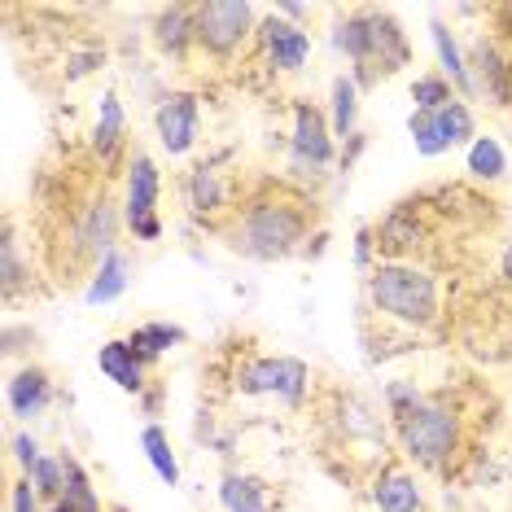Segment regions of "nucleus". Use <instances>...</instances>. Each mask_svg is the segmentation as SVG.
I'll return each mask as SVG.
<instances>
[{
	"label": "nucleus",
	"mask_w": 512,
	"mask_h": 512,
	"mask_svg": "<svg viewBox=\"0 0 512 512\" xmlns=\"http://www.w3.org/2000/svg\"><path fill=\"white\" fill-rule=\"evenodd\" d=\"M311 228H316V197L294 184H263L241 197L237 211L215 228V237L250 263H285L307 250Z\"/></svg>",
	"instance_id": "obj_1"
},
{
	"label": "nucleus",
	"mask_w": 512,
	"mask_h": 512,
	"mask_svg": "<svg viewBox=\"0 0 512 512\" xmlns=\"http://www.w3.org/2000/svg\"><path fill=\"white\" fill-rule=\"evenodd\" d=\"M390 438L399 447L403 464L421 473H451L464 456V407L451 399V390H425L403 412L386 416Z\"/></svg>",
	"instance_id": "obj_2"
},
{
	"label": "nucleus",
	"mask_w": 512,
	"mask_h": 512,
	"mask_svg": "<svg viewBox=\"0 0 512 512\" xmlns=\"http://www.w3.org/2000/svg\"><path fill=\"white\" fill-rule=\"evenodd\" d=\"M368 307L390 324H403L412 333H429L442 320L438 276L416 259H381L368 272Z\"/></svg>",
	"instance_id": "obj_3"
},
{
	"label": "nucleus",
	"mask_w": 512,
	"mask_h": 512,
	"mask_svg": "<svg viewBox=\"0 0 512 512\" xmlns=\"http://www.w3.org/2000/svg\"><path fill=\"white\" fill-rule=\"evenodd\" d=\"M197 18V57L215 66H237L246 49L259 40L263 9L250 0H202L193 5Z\"/></svg>",
	"instance_id": "obj_4"
},
{
	"label": "nucleus",
	"mask_w": 512,
	"mask_h": 512,
	"mask_svg": "<svg viewBox=\"0 0 512 512\" xmlns=\"http://www.w3.org/2000/svg\"><path fill=\"white\" fill-rule=\"evenodd\" d=\"M232 390L246 399H276L298 407L311 394V368L298 355H250L232 368Z\"/></svg>",
	"instance_id": "obj_5"
},
{
	"label": "nucleus",
	"mask_w": 512,
	"mask_h": 512,
	"mask_svg": "<svg viewBox=\"0 0 512 512\" xmlns=\"http://www.w3.org/2000/svg\"><path fill=\"white\" fill-rule=\"evenodd\" d=\"M127 176H123V228L132 232L136 241H158L162 237V219H158V197H162V171L154 154H145V149H136L132 158H127Z\"/></svg>",
	"instance_id": "obj_6"
},
{
	"label": "nucleus",
	"mask_w": 512,
	"mask_h": 512,
	"mask_svg": "<svg viewBox=\"0 0 512 512\" xmlns=\"http://www.w3.org/2000/svg\"><path fill=\"white\" fill-rule=\"evenodd\" d=\"M407 136H412L421 158H438V154H451V149H469L477 141V119H473L469 101L456 97L429 114L412 110L407 114Z\"/></svg>",
	"instance_id": "obj_7"
},
{
	"label": "nucleus",
	"mask_w": 512,
	"mask_h": 512,
	"mask_svg": "<svg viewBox=\"0 0 512 512\" xmlns=\"http://www.w3.org/2000/svg\"><path fill=\"white\" fill-rule=\"evenodd\" d=\"M337 158V136L329 127V110H320L316 101H294V119H289V167L294 171H329Z\"/></svg>",
	"instance_id": "obj_8"
},
{
	"label": "nucleus",
	"mask_w": 512,
	"mask_h": 512,
	"mask_svg": "<svg viewBox=\"0 0 512 512\" xmlns=\"http://www.w3.org/2000/svg\"><path fill=\"white\" fill-rule=\"evenodd\" d=\"M254 49H259L263 66L272 75H302L307 71V62H311V53H316V40H311V31L302 27V22L281 18L276 9H263Z\"/></svg>",
	"instance_id": "obj_9"
},
{
	"label": "nucleus",
	"mask_w": 512,
	"mask_h": 512,
	"mask_svg": "<svg viewBox=\"0 0 512 512\" xmlns=\"http://www.w3.org/2000/svg\"><path fill=\"white\" fill-rule=\"evenodd\" d=\"M154 136L167 158H189L202 141V101L197 92H167L154 106Z\"/></svg>",
	"instance_id": "obj_10"
},
{
	"label": "nucleus",
	"mask_w": 512,
	"mask_h": 512,
	"mask_svg": "<svg viewBox=\"0 0 512 512\" xmlns=\"http://www.w3.org/2000/svg\"><path fill=\"white\" fill-rule=\"evenodd\" d=\"M88 154L101 167V176H114L132 158L127 154V110L114 88H106L97 97V119L88 127Z\"/></svg>",
	"instance_id": "obj_11"
},
{
	"label": "nucleus",
	"mask_w": 512,
	"mask_h": 512,
	"mask_svg": "<svg viewBox=\"0 0 512 512\" xmlns=\"http://www.w3.org/2000/svg\"><path fill=\"white\" fill-rule=\"evenodd\" d=\"M464 53H469L473 97L491 101L495 110H508L512 106V49H504L495 36H477Z\"/></svg>",
	"instance_id": "obj_12"
},
{
	"label": "nucleus",
	"mask_w": 512,
	"mask_h": 512,
	"mask_svg": "<svg viewBox=\"0 0 512 512\" xmlns=\"http://www.w3.org/2000/svg\"><path fill=\"white\" fill-rule=\"evenodd\" d=\"M407 62H412V40H407L403 22L394 18L390 9H377V18H372V53H368L364 71H355V84L372 88V84H381V79L399 75Z\"/></svg>",
	"instance_id": "obj_13"
},
{
	"label": "nucleus",
	"mask_w": 512,
	"mask_h": 512,
	"mask_svg": "<svg viewBox=\"0 0 512 512\" xmlns=\"http://www.w3.org/2000/svg\"><path fill=\"white\" fill-rule=\"evenodd\" d=\"M184 206H189V215L197 219V224H206L211 232L237 211L232 184L215 162H193L189 167V176H184Z\"/></svg>",
	"instance_id": "obj_14"
},
{
	"label": "nucleus",
	"mask_w": 512,
	"mask_h": 512,
	"mask_svg": "<svg viewBox=\"0 0 512 512\" xmlns=\"http://www.w3.org/2000/svg\"><path fill=\"white\" fill-rule=\"evenodd\" d=\"M372 508L377 512H425V486L412 464L386 460L372 473Z\"/></svg>",
	"instance_id": "obj_15"
},
{
	"label": "nucleus",
	"mask_w": 512,
	"mask_h": 512,
	"mask_svg": "<svg viewBox=\"0 0 512 512\" xmlns=\"http://www.w3.org/2000/svg\"><path fill=\"white\" fill-rule=\"evenodd\" d=\"M149 40H154L158 57H167V62H189V57H197V18H193V5H162V9H154Z\"/></svg>",
	"instance_id": "obj_16"
},
{
	"label": "nucleus",
	"mask_w": 512,
	"mask_h": 512,
	"mask_svg": "<svg viewBox=\"0 0 512 512\" xmlns=\"http://www.w3.org/2000/svg\"><path fill=\"white\" fill-rule=\"evenodd\" d=\"M53 372L44 364H22L9 372L5 381V403H9V416H18V421H36V416L49 412L53 403Z\"/></svg>",
	"instance_id": "obj_17"
},
{
	"label": "nucleus",
	"mask_w": 512,
	"mask_h": 512,
	"mask_svg": "<svg viewBox=\"0 0 512 512\" xmlns=\"http://www.w3.org/2000/svg\"><path fill=\"white\" fill-rule=\"evenodd\" d=\"M97 372L106 381H114L123 394H141L149 390V368L141 364V355L127 346V337H110V342L97 346Z\"/></svg>",
	"instance_id": "obj_18"
},
{
	"label": "nucleus",
	"mask_w": 512,
	"mask_h": 512,
	"mask_svg": "<svg viewBox=\"0 0 512 512\" xmlns=\"http://www.w3.org/2000/svg\"><path fill=\"white\" fill-rule=\"evenodd\" d=\"M429 40H434V53H438V75L451 79V88L460 92L464 101H473V75H469V53L460 49L456 31L447 27L438 14L429 18Z\"/></svg>",
	"instance_id": "obj_19"
},
{
	"label": "nucleus",
	"mask_w": 512,
	"mask_h": 512,
	"mask_svg": "<svg viewBox=\"0 0 512 512\" xmlns=\"http://www.w3.org/2000/svg\"><path fill=\"white\" fill-rule=\"evenodd\" d=\"M219 508L224 512H272V491L259 473L224 469L219 473Z\"/></svg>",
	"instance_id": "obj_20"
},
{
	"label": "nucleus",
	"mask_w": 512,
	"mask_h": 512,
	"mask_svg": "<svg viewBox=\"0 0 512 512\" xmlns=\"http://www.w3.org/2000/svg\"><path fill=\"white\" fill-rule=\"evenodd\" d=\"M127 281H132V259H127V250H110L106 259H101L97 267H92L88 285H84V302L88 307H106V302L123 298Z\"/></svg>",
	"instance_id": "obj_21"
},
{
	"label": "nucleus",
	"mask_w": 512,
	"mask_h": 512,
	"mask_svg": "<svg viewBox=\"0 0 512 512\" xmlns=\"http://www.w3.org/2000/svg\"><path fill=\"white\" fill-rule=\"evenodd\" d=\"M184 342H189V333H184L180 324H171V320H145V324H136V329L127 333V346L141 355L145 368H154L162 355H171Z\"/></svg>",
	"instance_id": "obj_22"
},
{
	"label": "nucleus",
	"mask_w": 512,
	"mask_h": 512,
	"mask_svg": "<svg viewBox=\"0 0 512 512\" xmlns=\"http://www.w3.org/2000/svg\"><path fill=\"white\" fill-rule=\"evenodd\" d=\"M359 92H364V88L355 84L351 71L333 75V84H329V127H333L337 141L355 136V123H359Z\"/></svg>",
	"instance_id": "obj_23"
},
{
	"label": "nucleus",
	"mask_w": 512,
	"mask_h": 512,
	"mask_svg": "<svg viewBox=\"0 0 512 512\" xmlns=\"http://www.w3.org/2000/svg\"><path fill=\"white\" fill-rule=\"evenodd\" d=\"M62 469H66V486H62V504H71L75 512H106L101 508V495L92 486V473L79 464V456L71 447H62Z\"/></svg>",
	"instance_id": "obj_24"
},
{
	"label": "nucleus",
	"mask_w": 512,
	"mask_h": 512,
	"mask_svg": "<svg viewBox=\"0 0 512 512\" xmlns=\"http://www.w3.org/2000/svg\"><path fill=\"white\" fill-rule=\"evenodd\" d=\"M141 451H145L149 469L158 473V482L180 486V456H176V447H171L167 429H162V425H145L141 429Z\"/></svg>",
	"instance_id": "obj_25"
},
{
	"label": "nucleus",
	"mask_w": 512,
	"mask_h": 512,
	"mask_svg": "<svg viewBox=\"0 0 512 512\" xmlns=\"http://www.w3.org/2000/svg\"><path fill=\"white\" fill-rule=\"evenodd\" d=\"M0 289H5V302H14L22 298V289H31V267L22 263L14 224H5V241H0Z\"/></svg>",
	"instance_id": "obj_26"
},
{
	"label": "nucleus",
	"mask_w": 512,
	"mask_h": 512,
	"mask_svg": "<svg viewBox=\"0 0 512 512\" xmlns=\"http://www.w3.org/2000/svg\"><path fill=\"white\" fill-rule=\"evenodd\" d=\"M504 171H508L504 145H499L495 136H477V141L469 145V176L495 184V180H504Z\"/></svg>",
	"instance_id": "obj_27"
},
{
	"label": "nucleus",
	"mask_w": 512,
	"mask_h": 512,
	"mask_svg": "<svg viewBox=\"0 0 512 512\" xmlns=\"http://www.w3.org/2000/svg\"><path fill=\"white\" fill-rule=\"evenodd\" d=\"M456 97H460V92L451 88V79L438 75V71H425V75L412 79V110H421V114L442 110L447 101H456Z\"/></svg>",
	"instance_id": "obj_28"
},
{
	"label": "nucleus",
	"mask_w": 512,
	"mask_h": 512,
	"mask_svg": "<svg viewBox=\"0 0 512 512\" xmlns=\"http://www.w3.org/2000/svg\"><path fill=\"white\" fill-rule=\"evenodd\" d=\"M31 486L40 491L44 504H57L62 499V486H66V469H62V451H44V456L36 460V469L27 473Z\"/></svg>",
	"instance_id": "obj_29"
},
{
	"label": "nucleus",
	"mask_w": 512,
	"mask_h": 512,
	"mask_svg": "<svg viewBox=\"0 0 512 512\" xmlns=\"http://www.w3.org/2000/svg\"><path fill=\"white\" fill-rule=\"evenodd\" d=\"M9 512H49V504L40 499V491L31 486L27 473H18L14 482H9Z\"/></svg>",
	"instance_id": "obj_30"
},
{
	"label": "nucleus",
	"mask_w": 512,
	"mask_h": 512,
	"mask_svg": "<svg viewBox=\"0 0 512 512\" xmlns=\"http://www.w3.org/2000/svg\"><path fill=\"white\" fill-rule=\"evenodd\" d=\"M9 451H14V464H18L22 473H31V469H36V460L44 456L40 442L31 438V434H14V438H9Z\"/></svg>",
	"instance_id": "obj_31"
},
{
	"label": "nucleus",
	"mask_w": 512,
	"mask_h": 512,
	"mask_svg": "<svg viewBox=\"0 0 512 512\" xmlns=\"http://www.w3.org/2000/svg\"><path fill=\"white\" fill-rule=\"evenodd\" d=\"M499 276H504V281L512 285V241L504 246V254H499Z\"/></svg>",
	"instance_id": "obj_32"
},
{
	"label": "nucleus",
	"mask_w": 512,
	"mask_h": 512,
	"mask_svg": "<svg viewBox=\"0 0 512 512\" xmlns=\"http://www.w3.org/2000/svg\"><path fill=\"white\" fill-rule=\"evenodd\" d=\"M106 512H132V508H123V504H106Z\"/></svg>",
	"instance_id": "obj_33"
},
{
	"label": "nucleus",
	"mask_w": 512,
	"mask_h": 512,
	"mask_svg": "<svg viewBox=\"0 0 512 512\" xmlns=\"http://www.w3.org/2000/svg\"><path fill=\"white\" fill-rule=\"evenodd\" d=\"M508 482H512V451H508Z\"/></svg>",
	"instance_id": "obj_34"
}]
</instances>
